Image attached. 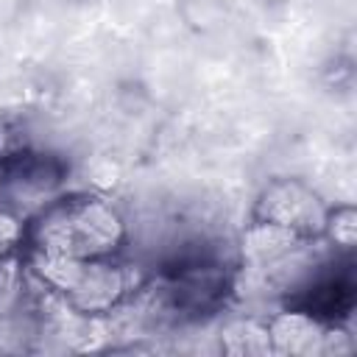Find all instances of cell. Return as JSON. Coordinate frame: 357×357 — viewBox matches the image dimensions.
Wrapping results in <instances>:
<instances>
[{"mask_svg": "<svg viewBox=\"0 0 357 357\" xmlns=\"http://www.w3.org/2000/svg\"><path fill=\"white\" fill-rule=\"evenodd\" d=\"M304 243H310V240L298 237L290 229H282V226H273V223H265V220H251L243 231L240 251H243V259L251 268H271L279 259L290 257Z\"/></svg>", "mask_w": 357, "mask_h": 357, "instance_id": "obj_6", "label": "cell"}, {"mask_svg": "<svg viewBox=\"0 0 357 357\" xmlns=\"http://www.w3.org/2000/svg\"><path fill=\"white\" fill-rule=\"evenodd\" d=\"M64 184H67V165L59 156L28 151L6 165L0 198L8 206H14L22 218H28L45 204H50L56 195H61Z\"/></svg>", "mask_w": 357, "mask_h": 357, "instance_id": "obj_3", "label": "cell"}, {"mask_svg": "<svg viewBox=\"0 0 357 357\" xmlns=\"http://www.w3.org/2000/svg\"><path fill=\"white\" fill-rule=\"evenodd\" d=\"M329 204L301 178H271L254 198L251 220H265L282 229L296 231L307 240H321Z\"/></svg>", "mask_w": 357, "mask_h": 357, "instance_id": "obj_2", "label": "cell"}, {"mask_svg": "<svg viewBox=\"0 0 357 357\" xmlns=\"http://www.w3.org/2000/svg\"><path fill=\"white\" fill-rule=\"evenodd\" d=\"M126 218L95 190L61 192L25 218V245L78 259L114 257L126 243Z\"/></svg>", "mask_w": 357, "mask_h": 357, "instance_id": "obj_1", "label": "cell"}, {"mask_svg": "<svg viewBox=\"0 0 357 357\" xmlns=\"http://www.w3.org/2000/svg\"><path fill=\"white\" fill-rule=\"evenodd\" d=\"M33 151V126L25 112H0V162L8 165L22 153Z\"/></svg>", "mask_w": 357, "mask_h": 357, "instance_id": "obj_8", "label": "cell"}, {"mask_svg": "<svg viewBox=\"0 0 357 357\" xmlns=\"http://www.w3.org/2000/svg\"><path fill=\"white\" fill-rule=\"evenodd\" d=\"M268 335H271V349L273 354H290V357H312L321 354V340H324V326L326 321L315 318L307 310H279L271 318H265Z\"/></svg>", "mask_w": 357, "mask_h": 357, "instance_id": "obj_5", "label": "cell"}, {"mask_svg": "<svg viewBox=\"0 0 357 357\" xmlns=\"http://www.w3.org/2000/svg\"><path fill=\"white\" fill-rule=\"evenodd\" d=\"M218 346L223 354H231V357H268V354H273L268 324H265V318H254V315H240V318L226 321L218 332Z\"/></svg>", "mask_w": 357, "mask_h": 357, "instance_id": "obj_7", "label": "cell"}, {"mask_svg": "<svg viewBox=\"0 0 357 357\" xmlns=\"http://www.w3.org/2000/svg\"><path fill=\"white\" fill-rule=\"evenodd\" d=\"M321 240H326L337 251H351L357 245V212L351 204L329 206L321 229Z\"/></svg>", "mask_w": 357, "mask_h": 357, "instance_id": "obj_9", "label": "cell"}, {"mask_svg": "<svg viewBox=\"0 0 357 357\" xmlns=\"http://www.w3.org/2000/svg\"><path fill=\"white\" fill-rule=\"evenodd\" d=\"M226 0H181V11L190 25L195 28H212L223 14Z\"/></svg>", "mask_w": 357, "mask_h": 357, "instance_id": "obj_11", "label": "cell"}, {"mask_svg": "<svg viewBox=\"0 0 357 357\" xmlns=\"http://www.w3.org/2000/svg\"><path fill=\"white\" fill-rule=\"evenodd\" d=\"M3 173H6V165L0 162V184H3Z\"/></svg>", "mask_w": 357, "mask_h": 357, "instance_id": "obj_12", "label": "cell"}, {"mask_svg": "<svg viewBox=\"0 0 357 357\" xmlns=\"http://www.w3.org/2000/svg\"><path fill=\"white\" fill-rule=\"evenodd\" d=\"M137 290H142V284L134 282L131 265L112 262V257H98V259H84L75 282L61 298L75 312L112 315Z\"/></svg>", "mask_w": 357, "mask_h": 357, "instance_id": "obj_4", "label": "cell"}, {"mask_svg": "<svg viewBox=\"0 0 357 357\" xmlns=\"http://www.w3.org/2000/svg\"><path fill=\"white\" fill-rule=\"evenodd\" d=\"M22 245H25V218L14 206L0 201V257L17 254Z\"/></svg>", "mask_w": 357, "mask_h": 357, "instance_id": "obj_10", "label": "cell"}]
</instances>
